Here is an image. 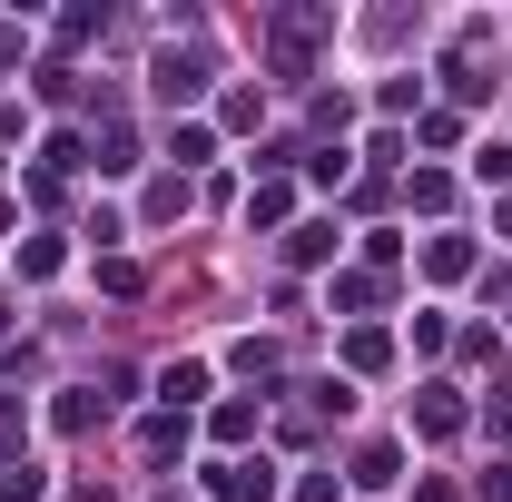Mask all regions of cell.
Here are the masks:
<instances>
[{"mask_svg": "<svg viewBox=\"0 0 512 502\" xmlns=\"http://www.w3.org/2000/svg\"><path fill=\"white\" fill-rule=\"evenodd\" d=\"M493 493H503V502H512V463H503V473H493Z\"/></svg>", "mask_w": 512, "mask_h": 502, "instance_id": "obj_15", "label": "cell"}, {"mask_svg": "<svg viewBox=\"0 0 512 502\" xmlns=\"http://www.w3.org/2000/svg\"><path fill=\"white\" fill-rule=\"evenodd\" d=\"M256 434V404H217V443H247Z\"/></svg>", "mask_w": 512, "mask_h": 502, "instance_id": "obj_12", "label": "cell"}, {"mask_svg": "<svg viewBox=\"0 0 512 502\" xmlns=\"http://www.w3.org/2000/svg\"><path fill=\"white\" fill-rule=\"evenodd\" d=\"M0 502H50V473H40V463H10V473H0Z\"/></svg>", "mask_w": 512, "mask_h": 502, "instance_id": "obj_6", "label": "cell"}, {"mask_svg": "<svg viewBox=\"0 0 512 502\" xmlns=\"http://www.w3.org/2000/svg\"><path fill=\"white\" fill-rule=\"evenodd\" d=\"M355 483H394V443H365L355 453Z\"/></svg>", "mask_w": 512, "mask_h": 502, "instance_id": "obj_11", "label": "cell"}, {"mask_svg": "<svg viewBox=\"0 0 512 502\" xmlns=\"http://www.w3.org/2000/svg\"><path fill=\"white\" fill-rule=\"evenodd\" d=\"M266 119V89H227V128H256Z\"/></svg>", "mask_w": 512, "mask_h": 502, "instance_id": "obj_13", "label": "cell"}, {"mask_svg": "<svg viewBox=\"0 0 512 502\" xmlns=\"http://www.w3.org/2000/svg\"><path fill=\"white\" fill-rule=\"evenodd\" d=\"M414 424H424V434H453V424H463V404H453V384H434V394L414 404Z\"/></svg>", "mask_w": 512, "mask_h": 502, "instance_id": "obj_5", "label": "cell"}, {"mask_svg": "<svg viewBox=\"0 0 512 502\" xmlns=\"http://www.w3.org/2000/svg\"><path fill=\"white\" fill-rule=\"evenodd\" d=\"M99 414H109V394H60V434H89Z\"/></svg>", "mask_w": 512, "mask_h": 502, "instance_id": "obj_9", "label": "cell"}, {"mask_svg": "<svg viewBox=\"0 0 512 502\" xmlns=\"http://www.w3.org/2000/svg\"><path fill=\"white\" fill-rule=\"evenodd\" d=\"M178 443H188V414H158V424H138V453H148V463H168Z\"/></svg>", "mask_w": 512, "mask_h": 502, "instance_id": "obj_4", "label": "cell"}, {"mask_svg": "<svg viewBox=\"0 0 512 502\" xmlns=\"http://www.w3.org/2000/svg\"><path fill=\"white\" fill-rule=\"evenodd\" d=\"M286 256H296V266H325V256H335V227H296Z\"/></svg>", "mask_w": 512, "mask_h": 502, "instance_id": "obj_10", "label": "cell"}, {"mask_svg": "<svg viewBox=\"0 0 512 502\" xmlns=\"http://www.w3.org/2000/svg\"><path fill=\"white\" fill-rule=\"evenodd\" d=\"M207 502H276V463L247 453V463H207Z\"/></svg>", "mask_w": 512, "mask_h": 502, "instance_id": "obj_1", "label": "cell"}, {"mask_svg": "<svg viewBox=\"0 0 512 502\" xmlns=\"http://www.w3.org/2000/svg\"><path fill=\"white\" fill-rule=\"evenodd\" d=\"M286 207H296V188H286V178H266V188L247 197V227H276V217H286Z\"/></svg>", "mask_w": 512, "mask_h": 502, "instance_id": "obj_8", "label": "cell"}, {"mask_svg": "<svg viewBox=\"0 0 512 502\" xmlns=\"http://www.w3.org/2000/svg\"><path fill=\"white\" fill-rule=\"evenodd\" d=\"M158 394H168V414L207 404V365H168V375H158Z\"/></svg>", "mask_w": 512, "mask_h": 502, "instance_id": "obj_3", "label": "cell"}, {"mask_svg": "<svg viewBox=\"0 0 512 502\" xmlns=\"http://www.w3.org/2000/svg\"><path fill=\"white\" fill-rule=\"evenodd\" d=\"M207 89V60L197 50H158V99H197Z\"/></svg>", "mask_w": 512, "mask_h": 502, "instance_id": "obj_2", "label": "cell"}, {"mask_svg": "<svg viewBox=\"0 0 512 502\" xmlns=\"http://www.w3.org/2000/svg\"><path fill=\"white\" fill-rule=\"evenodd\" d=\"M168 158H178V168H207V158H217V138H207V128H168Z\"/></svg>", "mask_w": 512, "mask_h": 502, "instance_id": "obj_7", "label": "cell"}, {"mask_svg": "<svg viewBox=\"0 0 512 502\" xmlns=\"http://www.w3.org/2000/svg\"><path fill=\"white\" fill-rule=\"evenodd\" d=\"M503 237H512V197H503Z\"/></svg>", "mask_w": 512, "mask_h": 502, "instance_id": "obj_16", "label": "cell"}, {"mask_svg": "<svg viewBox=\"0 0 512 502\" xmlns=\"http://www.w3.org/2000/svg\"><path fill=\"white\" fill-rule=\"evenodd\" d=\"M473 178H483V188H503V178H512V148H483V158H473Z\"/></svg>", "mask_w": 512, "mask_h": 502, "instance_id": "obj_14", "label": "cell"}]
</instances>
